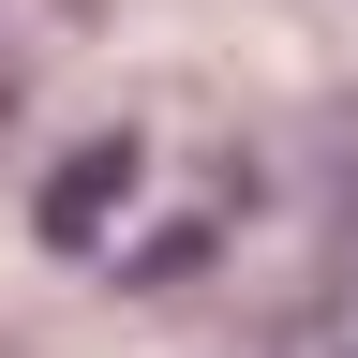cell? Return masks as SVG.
I'll list each match as a JSON object with an SVG mask.
<instances>
[{"mask_svg": "<svg viewBox=\"0 0 358 358\" xmlns=\"http://www.w3.org/2000/svg\"><path fill=\"white\" fill-rule=\"evenodd\" d=\"M254 358H358V150H343V194H329V268Z\"/></svg>", "mask_w": 358, "mask_h": 358, "instance_id": "cell-1", "label": "cell"}]
</instances>
